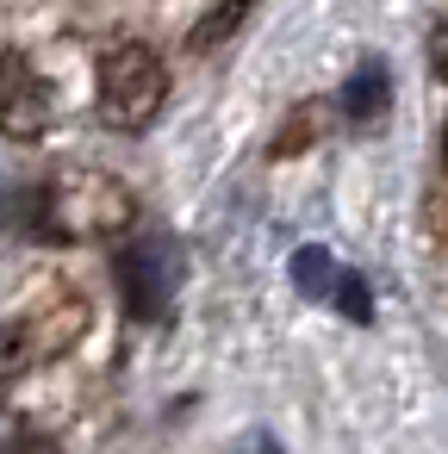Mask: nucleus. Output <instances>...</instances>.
<instances>
[{"mask_svg": "<svg viewBox=\"0 0 448 454\" xmlns=\"http://www.w3.org/2000/svg\"><path fill=\"white\" fill-rule=\"evenodd\" d=\"M169 100V69L150 44H119L100 63V113L119 131H144Z\"/></svg>", "mask_w": 448, "mask_h": 454, "instance_id": "nucleus-1", "label": "nucleus"}, {"mask_svg": "<svg viewBox=\"0 0 448 454\" xmlns=\"http://www.w3.org/2000/svg\"><path fill=\"white\" fill-rule=\"evenodd\" d=\"M113 280H119V299H125V311L138 317V324H156L162 311H169V299H175V286H181V249H175V237H138V243H125L119 255H113Z\"/></svg>", "mask_w": 448, "mask_h": 454, "instance_id": "nucleus-2", "label": "nucleus"}, {"mask_svg": "<svg viewBox=\"0 0 448 454\" xmlns=\"http://www.w3.org/2000/svg\"><path fill=\"white\" fill-rule=\"evenodd\" d=\"M44 125H51V94H44L38 69L26 57H0V137L32 144V137H44Z\"/></svg>", "mask_w": 448, "mask_h": 454, "instance_id": "nucleus-3", "label": "nucleus"}, {"mask_svg": "<svg viewBox=\"0 0 448 454\" xmlns=\"http://www.w3.org/2000/svg\"><path fill=\"white\" fill-rule=\"evenodd\" d=\"M386 106H392V82H386V63H361L355 75H349V88H342V113L355 119V125H380L386 119Z\"/></svg>", "mask_w": 448, "mask_h": 454, "instance_id": "nucleus-4", "label": "nucleus"}, {"mask_svg": "<svg viewBox=\"0 0 448 454\" xmlns=\"http://www.w3.org/2000/svg\"><path fill=\"white\" fill-rule=\"evenodd\" d=\"M255 13V0H212V7H206V20L193 26V38H187V51H218V44H231L237 32H243V20Z\"/></svg>", "mask_w": 448, "mask_h": 454, "instance_id": "nucleus-5", "label": "nucleus"}, {"mask_svg": "<svg viewBox=\"0 0 448 454\" xmlns=\"http://www.w3.org/2000/svg\"><path fill=\"white\" fill-rule=\"evenodd\" d=\"M330 280H336V262H330V249H293V286L305 293V299H330Z\"/></svg>", "mask_w": 448, "mask_h": 454, "instance_id": "nucleus-6", "label": "nucleus"}, {"mask_svg": "<svg viewBox=\"0 0 448 454\" xmlns=\"http://www.w3.org/2000/svg\"><path fill=\"white\" fill-rule=\"evenodd\" d=\"M330 305H336L349 324H367V317H373V293H367V280H361L355 268H336V280H330Z\"/></svg>", "mask_w": 448, "mask_h": 454, "instance_id": "nucleus-7", "label": "nucleus"}, {"mask_svg": "<svg viewBox=\"0 0 448 454\" xmlns=\"http://www.w3.org/2000/svg\"><path fill=\"white\" fill-rule=\"evenodd\" d=\"M20 361H26V330H20V324H7V330H0V386L20 373Z\"/></svg>", "mask_w": 448, "mask_h": 454, "instance_id": "nucleus-8", "label": "nucleus"}, {"mask_svg": "<svg viewBox=\"0 0 448 454\" xmlns=\"http://www.w3.org/2000/svg\"><path fill=\"white\" fill-rule=\"evenodd\" d=\"M0 454H63V448H57L44 429H20V435H13L7 448H0Z\"/></svg>", "mask_w": 448, "mask_h": 454, "instance_id": "nucleus-9", "label": "nucleus"}, {"mask_svg": "<svg viewBox=\"0 0 448 454\" xmlns=\"http://www.w3.org/2000/svg\"><path fill=\"white\" fill-rule=\"evenodd\" d=\"M429 69L448 82V26H436V38H429Z\"/></svg>", "mask_w": 448, "mask_h": 454, "instance_id": "nucleus-10", "label": "nucleus"}, {"mask_svg": "<svg viewBox=\"0 0 448 454\" xmlns=\"http://www.w3.org/2000/svg\"><path fill=\"white\" fill-rule=\"evenodd\" d=\"M243 448H249V454H280V448H274V435H243Z\"/></svg>", "mask_w": 448, "mask_h": 454, "instance_id": "nucleus-11", "label": "nucleus"}]
</instances>
